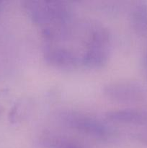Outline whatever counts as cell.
Instances as JSON below:
<instances>
[{"mask_svg":"<svg viewBox=\"0 0 147 148\" xmlns=\"http://www.w3.org/2000/svg\"><path fill=\"white\" fill-rule=\"evenodd\" d=\"M22 7L30 20L41 29L47 43L64 40L71 30L72 8L69 3L56 1H24Z\"/></svg>","mask_w":147,"mask_h":148,"instance_id":"1","label":"cell"},{"mask_svg":"<svg viewBox=\"0 0 147 148\" xmlns=\"http://www.w3.org/2000/svg\"><path fill=\"white\" fill-rule=\"evenodd\" d=\"M86 36L81 53V65L89 69H100L108 64L112 47L109 29L96 21L86 24Z\"/></svg>","mask_w":147,"mask_h":148,"instance_id":"2","label":"cell"},{"mask_svg":"<svg viewBox=\"0 0 147 148\" xmlns=\"http://www.w3.org/2000/svg\"><path fill=\"white\" fill-rule=\"evenodd\" d=\"M59 120L69 128L95 140L109 142L116 137V132L105 121L80 111H62L58 115Z\"/></svg>","mask_w":147,"mask_h":148,"instance_id":"3","label":"cell"},{"mask_svg":"<svg viewBox=\"0 0 147 148\" xmlns=\"http://www.w3.org/2000/svg\"><path fill=\"white\" fill-rule=\"evenodd\" d=\"M45 62L61 69H71L81 65V56L74 50L57 43H47L43 51Z\"/></svg>","mask_w":147,"mask_h":148,"instance_id":"4","label":"cell"},{"mask_svg":"<svg viewBox=\"0 0 147 148\" xmlns=\"http://www.w3.org/2000/svg\"><path fill=\"white\" fill-rule=\"evenodd\" d=\"M143 90L136 83L131 82H114L108 84L103 93L110 100L118 103H131L141 98Z\"/></svg>","mask_w":147,"mask_h":148,"instance_id":"5","label":"cell"},{"mask_svg":"<svg viewBox=\"0 0 147 148\" xmlns=\"http://www.w3.org/2000/svg\"><path fill=\"white\" fill-rule=\"evenodd\" d=\"M39 144L43 148H89L78 139L53 132H45L40 135Z\"/></svg>","mask_w":147,"mask_h":148,"instance_id":"6","label":"cell"},{"mask_svg":"<svg viewBox=\"0 0 147 148\" xmlns=\"http://www.w3.org/2000/svg\"><path fill=\"white\" fill-rule=\"evenodd\" d=\"M108 121L119 124H140L147 121V114L133 108H123L108 111L105 114Z\"/></svg>","mask_w":147,"mask_h":148,"instance_id":"7","label":"cell"},{"mask_svg":"<svg viewBox=\"0 0 147 148\" xmlns=\"http://www.w3.org/2000/svg\"><path fill=\"white\" fill-rule=\"evenodd\" d=\"M33 101L31 98H22L16 101L8 114L11 124H18L25 121L33 110Z\"/></svg>","mask_w":147,"mask_h":148,"instance_id":"8","label":"cell"},{"mask_svg":"<svg viewBox=\"0 0 147 148\" xmlns=\"http://www.w3.org/2000/svg\"><path fill=\"white\" fill-rule=\"evenodd\" d=\"M132 27L139 34L147 33V4L144 2L137 4L131 13Z\"/></svg>","mask_w":147,"mask_h":148,"instance_id":"9","label":"cell"},{"mask_svg":"<svg viewBox=\"0 0 147 148\" xmlns=\"http://www.w3.org/2000/svg\"><path fill=\"white\" fill-rule=\"evenodd\" d=\"M4 1H0V11L2 10L3 7H4Z\"/></svg>","mask_w":147,"mask_h":148,"instance_id":"10","label":"cell"},{"mask_svg":"<svg viewBox=\"0 0 147 148\" xmlns=\"http://www.w3.org/2000/svg\"><path fill=\"white\" fill-rule=\"evenodd\" d=\"M2 111H3V108H2V107H1V106L0 105V114L2 113Z\"/></svg>","mask_w":147,"mask_h":148,"instance_id":"11","label":"cell"},{"mask_svg":"<svg viewBox=\"0 0 147 148\" xmlns=\"http://www.w3.org/2000/svg\"><path fill=\"white\" fill-rule=\"evenodd\" d=\"M146 68H147V56L146 57Z\"/></svg>","mask_w":147,"mask_h":148,"instance_id":"12","label":"cell"}]
</instances>
